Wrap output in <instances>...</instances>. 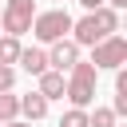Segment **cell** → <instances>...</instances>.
Segmentation results:
<instances>
[{"label": "cell", "instance_id": "cell-10", "mask_svg": "<svg viewBox=\"0 0 127 127\" xmlns=\"http://www.w3.org/2000/svg\"><path fill=\"white\" fill-rule=\"evenodd\" d=\"M20 48H24V44H20V36H4V40H0V64H8V67H12V64L20 60Z\"/></svg>", "mask_w": 127, "mask_h": 127}, {"label": "cell", "instance_id": "cell-13", "mask_svg": "<svg viewBox=\"0 0 127 127\" xmlns=\"http://www.w3.org/2000/svg\"><path fill=\"white\" fill-rule=\"evenodd\" d=\"M91 127H115V111L111 107H95V115H87Z\"/></svg>", "mask_w": 127, "mask_h": 127}, {"label": "cell", "instance_id": "cell-5", "mask_svg": "<svg viewBox=\"0 0 127 127\" xmlns=\"http://www.w3.org/2000/svg\"><path fill=\"white\" fill-rule=\"evenodd\" d=\"M32 16H36L32 0H8V8L0 12V24L8 36H24V32H32Z\"/></svg>", "mask_w": 127, "mask_h": 127}, {"label": "cell", "instance_id": "cell-17", "mask_svg": "<svg viewBox=\"0 0 127 127\" xmlns=\"http://www.w3.org/2000/svg\"><path fill=\"white\" fill-rule=\"evenodd\" d=\"M0 127H32V123H20V119H12V123H0Z\"/></svg>", "mask_w": 127, "mask_h": 127}, {"label": "cell", "instance_id": "cell-1", "mask_svg": "<svg viewBox=\"0 0 127 127\" xmlns=\"http://www.w3.org/2000/svg\"><path fill=\"white\" fill-rule=\"evenodd\" d=\"M119 32V12L115 8H95V12H87L83 20H71V40L79 44V48H91V44H99L103 36H115Z\"/></svg>", "mask_w": 127, "mask_h": 127}, {"label": "cell", "instance_id": "cell-12", "mask_svg": "<svg viewBox=\"0 0 127 127\" xmlns=\"http://www.w3.org/2000/svg\"><path fill=\"white\" fill-rule=\"evenodd\" d=\"M60 127H91V123H87V107H71V111H64Z\"/></svg>", "mask_w": 127, "mask_h": 127}, {"label": "cell", "instance_id": "cell-7", "mask_svg": "<svg viewBox=\"0 0 127 127\" xmlns=\"http://www.w3.org/2000/svg\"><path fill=\"white\" fill-rule=\"evenodd\" d=\"M28 75H40V71H48V52L44 48H20V60H16Z\"/></svg>", "mask_w": 127, "mask_h": 127}, {"label": "cell", "instance_id": "cell-4", "mask_svg": "<svg viewBox=\"0 0 127 127\" xmlns=\"http://www.w3.org/2000/svg\"><path fill=\"white\" fill-rule=\"evenodd\" d=\"M127 64V40L123 36H103L99 44H91V67H123Z\"/></svg>", "mask_w": 127, "mask_h": 127}, {"label": "cell", "instance_id": "cell-2", "mask_svg": "<svg viewBox=\"0 0 127 127\" xmlns=\"http://www.w3.org/2000/svg\"><path fill=\"white\" fill-rule=\"evenodd\" d=\"M95 71H99V67H91V60H87V64H83V60H75V64L67 67L64 95L71 99V107H87V103L95 99Z\"/></svg>", "mask_w": 127, "mask_h": 127}, {"label": "cell", "instance_id": "cell-8", "mask_svg": "<svg viewBox=\"0 0 127 127\" xmlns=\"http://www.w3.org/2000/svg\"><path fill=\"white\" fill-rule=\"evenodd\" d=\"M20 115H24L28 123L44 119V115H48V99H44L40 91H32V95H20Z\"/></svg>", "mask_w": 127, "mask_h": 127}, {"label": "cell", "instance_id": "cell-6", "mask_svg": "<svg viewBox=\"0 0 127 127\" xmlns=\"http://www.w3.org/2000/svg\"><path fill=\"white\" fill-rule=\"evenodd\" d=\"M79 60V44L75 40H52V52H48V67H56V71H67L71 64Z\"/></svg>", "mask_w": 127, "mask_h": 127}, {"label": "cell", "instance_id": "cell-14", "mask_svg": "<svg viewBox=\"0 0 127 127\" xmlns=\"http://www.w3.org/2000/svg\"><path fill=\"white\" fill-rule=\"evenodd\" d=\"M12 83H16V71L8 64H0V91H12Z\"/></svg>", "mask_w": 127, "mask_h": 127}, {"label": "cell", "instance_id": "cell-9", "mask_svg": "<svg viewBox=\"0 0 127 127\" xmlns=\"http://www.w3.org/2000/svg\"><path fill=\"white\" fill-rule=\"evenodd\" d=\"M40 95L44 99H64V71H40Z\"/></svg>", "mask_w": 127, "mask_h": 127}, {"label": "cell", "instance_id": "cell-11", "mask_svg": "<svg viewBox=\"0 0 127 127\" xmlns=\"http://www.w3.org/2000/svg\"><path fill=\"white\" fill-rule=\"evenodd\" d=\"M20 115V95H12V91H0V123H12Z\"/></svg>", "mask_w": 127, "mask_h": 127}, {"label": "cell", "instance_id": "cell-15", "mask_svg": "<svg viewBox=\"0 0 127 127\" xmlns=\"http://www.w3.org/2000/svg\"><path fill=\"white\" fill-rule=\"evenodd\" d=\"M79 4H83L87 12H95V8H103V0H79Z\"/></svg>", "mask_w": 127, "mask_h": 127}, {"label": "cell", "instance_id": "cell-16", "mask_svg": "<svg viewBox=\"0 0 127 127\" xmlns=\"http://www.w3.org/2000/svg\"><path fill=\"white\" fill-rule=\"evenodd\" d=\"M103 4H107V8H115V12H119V8H127V0H103Z\"/></svg>", "mask_w": 127, "mask_h": 127}, {"label": "cell", "instance_id": "cell-3", "mask_svg": "<svg viewBox=\"0 0 127 127\" xmlns=\"http://www.w3.org/2000/svg\"><path fill=\"white\" fill-rule=\"evenodd\" d=\"M32 32H36V40H44V44H52V40H64V36L71 32V16H67L64 8L36 12V16H32Z\"/></svg>", "mask_w": 127, "mask_h": 127}]
</instances>
